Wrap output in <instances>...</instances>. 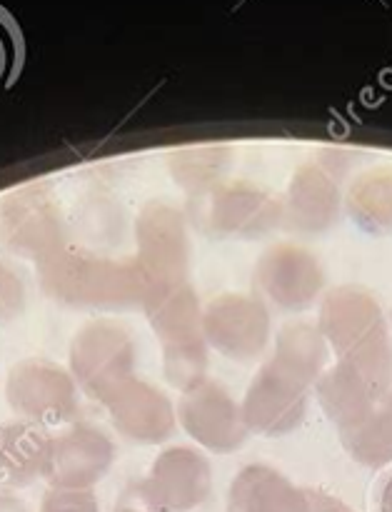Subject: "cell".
I'll list each match as a JSON object with an SVG mask.
<instances>
[{
    "mask_svg": "<svg viewBox=\"0 0 392 512\" xmlns=\"http://www.w3.org/2000/svg\"><path fill=\"white\" fill-rule=\"evenodd\" d=\"M25 38L18 20L0 5V88H13L23 73Z\"/></svg>",
    "mask_w": 392,
    "mask_h": 512,
    "instance_id": "obj_1",
    "label": "cell"
},
{
    "mask_svg": "<svg viewBox=\"0 0 392 512\" xmlns=\"http://www.w3.org/2000/svg\"><path fill=\"white\" fill-rule=\"evenodd\" d=\"M385 512H392V493L388 495V500H385Z\"/></svg>",
    "mask_w": 392,
    "mask_h": 512,
    "instance_id": "obj_2",
    "label": "cell"
}]
</instances>
